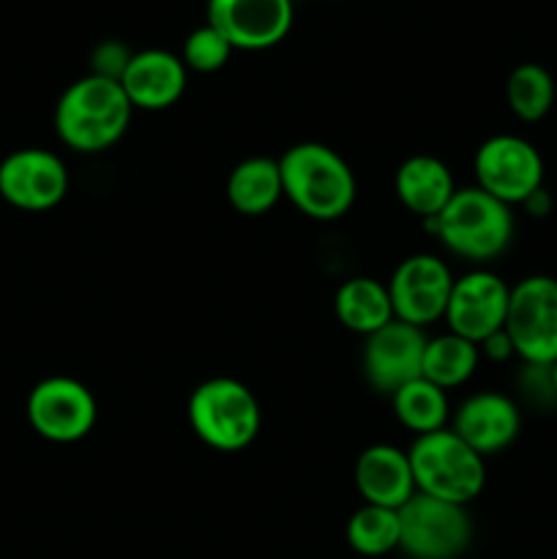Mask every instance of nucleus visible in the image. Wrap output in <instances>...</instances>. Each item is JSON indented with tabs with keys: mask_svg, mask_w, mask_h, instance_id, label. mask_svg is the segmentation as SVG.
Masks as SVG:
<instances>
[{
	"mask_svg": "<svg viewBox=\"0 0 557 559\" xmlns=\"http://www.w3.org/2000/svg\"><path fill=\"white\" fill-rule=\"evenodd\" d=\"M475 186L506 205H524L544 189V158L519 134H495L475 151Z\"/></svg>",
	"mask_w": 557,
	"mask_h": 559,
	"instance_id": "6e6552de",
	"label": "nucleus"
},
{
	"mask_svg": "<svg viewBox=\"0 0 557 559\" xmlns=\"http://www.w3.org/2000/svg\"><path fill=\"white\" fill-rule=\"evenodd\" d=\"M415 491L467 508L486 486V462L451 429L415 437L407 451Z\"/></svg>",
	"mask_w": 557,
	"mask_h": 559,
	"instance_id": "20e7f679",
	"label": "nucleus"
},
{
	"mask_svg": "<svg viewBox=\"0 0 557 559\" xmlns=\"http://www.w3.org/2000/svg\"><path fill=\"white\" fill-rule=\"evenodd\" d=\"M519 391H522V396L528 399L533 407H549V404H557L549 366L522 364V374H519Z\"/></svg>",
	"mask_w": 557,
	"mask_h": 559,
	"instance_id": "bb28decb",
	"label": "nucleus"
},
{
	"mask_svg": "<svg viewBox=\"0 0 557 559\" xmlns=\"http://www.w3.org/2000/svg\"><path fill=\"white\" fill-rule=\"evenodd\" d=\"M293 0H208V25L246 52L276 47L293 31Z\"/></svg>",
	"mask_w": 557,
	"mask_h": 559,
	"instance_id": "ddd939ff",
	"label": "nucleus"
},
{
	"mask_svg": "<svg viewBox=\"0 0 557 559\" xmlns=\"http://www.w3.org/2000/svg\"><path fill=\"white\" fill-rule=\"evenodd\" d=\"M453 273L435 254H413L402 260L388 282L393 317L407 325L426 328L442 320L453 289Z\"/></svg>",
	"mask_w": 557,
	"mask_h": 559,
	"instance_id": "9d476101",
	"label": "nucleus"
},
{
	"mask_svg": "<svg viewBox=\"0 0 557 559\" xmlns=\"http://www.w3.org/2000/svg\"><path fill=\"white\" fill-rule=\"evenodd\" d=\"M473 540V522L464 506L415 491L399 508V549L410 559H457Z\"/></svg>",
	"mask_w": 557,
	"mask_h": 559,
	"instance_id": "423d86ee",
	"label": "nucleus"
},
{
	"mask_svg": "<svg viewBox=\"0 0 557 559\" xmlns=\"http://www.w3.org/2000/svg\"><path fill=\"white\" fill-rule=\"evenodd\" d=\"M478 349H481V358L500 360V364H502V360H508V358H517V353H513V344H511V338H508L506 328H502V331H497V333H491L486 342L478 344Z\"/></svg>",
	"mask_w": 557,
	"mask_h": 559,
	"instance_id": "cd10ccee",
	"label": "nucleus"
},
{
	"mask_svg": "<svg viewBox=\"0 0 557 559\" xmlns=\"http://www.w3.org/2000/svg\"><path fill=\"white\" fill-rule=\"evenodd\" d=\"M522 207L528 213H533V216H546V213H549V207H552V200H549V194L541 189V191H535V194L530 197V200L524 202Z\"/></svg>",
	"mask_w": 557,
	"mask_h": 559,
	"instance_id": "c85d7f7f",
	"label": "nucleus"
},
{
	"mask_svg": "<svg viewBox=\"0 0 557 559\" xmlns=\"http://www.w3.org/2000/svg\"><path fill=\"white\" fill-rule=\"evenodd\" d=\"M508 300H511V287L497 273L486 271V267H475V271L464 273L453 282L442 320L448 322L451 333L473 344H481L491 333L506 328Z\"/></svg>",
	"mask_w": 557,
	"mask_h": 559,
	"instance_id": "f8f14e48",
	"label": "nucleus"
},
{
	"mask_svg": "<svg viewBox=\"0 0 557 559\" xmlns=\"http://www.w3.org/2000/svg\"><path fill=\"white\" fill-rule=\"evenodd\" d=\"M481 366V349L478 344L467 342V338L457 336V333H442L426 342L424 353V369L420 377L435 382L442 391H453V388L464 385L475 369Z\"/></svg>",
	"mask_w": 557,
	"mask_h": 559,
	"instance_id": "412c9836",
	"label": "nucleus"
},
{
	"mask_svg": "<svg viewBox=\"0 0 557 559\" xmlns=\"http://www.w3.org/2000/svg\"><path fill=\"white\" fill-rule=\"evenodd\" d=\"M426 224L453 257L475 265H486L506 254L517 229L513 207L495 200L478 186L457 189L440 216Z\"/></svg>",
	"mask_w": 557,
	"mask_h": 559,
	"instance_id": "7ed1b4c3",
	"label": "nucleus"
},
{
	"mask_svg": "<svg viewBox=\"0 0 557 559\" xmlns=\"http://www.w3.org/2000/svg\"><path fill=\"white\" fill-rule=\"evenodd\" d=\"M284 200L315 222H336L353 207L358 183L349 164L322 142H298L278 158Z\"/></svg>",
	"mask_w": 557,
	"mask_h": 559,
	"instance_id": "f03ea898",
	"label": "nucleus"
},
{
	"mask_svg": "<svg viewBox=\"0 0 557 559\" xmlns=\"http://www.w3.org/2000/svg\"><path fill=\"white\" fill-rule=\"evenodd\" d=\"M549 371H552V385H555V396H557V360L549 366Z\"/></svg>",
	"mask_w": 557,
	"mask_h": 559,
	"instance_id": "c756f323",
	"label": "nucleus"
},
{
	"mask_svg": "<svg viewBox=\"0 0 557 559\" xmlns=\"http://www.w3.org/2000/svg\"><path fill=\"white\" fill-rule=\"evenodd\" d=\"M506 333L522 364L552 366L557 360V278L535 273L511 287Z\"/></svg>",
	"mask_w": 557,
	"mask_h": 559,
	"instance_id": "0eeeda50",
	"label": "nucleus"
},
{
	"mask_svg": "<svg viewBox=\"0 0 557 559\" xmlns=\"http://www.w3.org/2000/svg\"><path fill=\"white\" fill-rule=\"evenodd\" d=\"M27 424L42 440L71 445L85 440L96 426V399L74 377H47L27 393Z\"/></svg>",
	"mask_w": 557,
	"mask_h": 559,
	"instance_id": "1a4fd4ad",
	"label": "nucleus"
},
{
	"mask_svg": "<svg viewBox=\"0 0 557 559\" xmlns=\"http://www.w3.org/2000/svg\"><path fill=\"white\" fill-rule=\"evenodd\" d=\"M393 413L404 429L413 431L415 437L431 435V431L448 429L451 420V404H448V391L437 388L435 382L418 380L407 382L391 396Z\"/></svg>",
	"mask_w": 557,
	"mask_h": 559,
	"instance_id": "4be33fe9",
	"label": "nucleus"
},
{
	"mask_svg": "<svg viewBox=\"0 0 557 559\" xmlns=\"http://www.w3.org/2000/svg\"><path fill=\"white\" fill-rule=\"evenodd\" d=\"M189 424L208 448L222 453H238L249 448L260 435V402L240 380L213 377L191 393Z\"/></svg>",
	"mask_w": 557,
	"mask_h": 559,
	"instance_id": "39448f33",
	"label": "nucleus"
},
{
	"mask_svg": "<svg viewBox=\"0 0 557 559\" xmlns=\"http://www.w3.org/2000/svg\"><path fill=\"white\" fill-rule=\"evenodd\" d=\"M555 80L541 63H519L508 74L506 102L524 123H538L555 107Z\"/></svg>",
	"mask_w": 557,
	"mask_h": 559,
	"instance_id": "5701e85b",
	"label": "nucleus"
},
{
	"mask_svg": "<svg viewBox=\"0 0 557 559\" xmlns=\"http://www.w3.org/2000/svg\"><path fill=\"white\" fill-rule=\"evenodd\" d=\"M69 194V169L63 158L44 147H22L0 162V197L16 211L44 213Z\"/></svg>",
	"mask_w": 557,
	"mask_h": 559,
	"instance_id": "9b49d317",
	"label": "nucleus"
},
{
	"mask_svg": "<svg viewBox=\"0 0 557 559\" xmlns=\"http://www.w3.org/2000/svg\"><path fill=\"white\" fill-rule=\"evenodd\" d=\"M235 47L227 41L222 31H216L213 25H200L197 31H191L183 41V55L180 60L186 63V69L197 71V74H213V71L224 69L233 58Z\"/></svg>",
	"mask_w": 557,
	"mask_h": 559,
	"instance_id": "393cba45",
	"label": "nucleus"
},
{
	"mask_svg": "<svg viewBox=\"0 0 557 559\" xmlns=\"http://www.w3.org/2000/svg\"><path fill=\"white\" fill-rule=\"evenodd\" d=\"M355 489L364 502L399 511L415 495L407 451L396 445H369L355 462Z\"/></svg>",
	"mask_w": 557,
	"mask_h": 559,
	"instance_id": "f3484780",
	"label": "nucleus"
},
{
	"mask_svg": "<svg viewBox=\"0 0 557 559\" xmlns=\"http://www.w3.org/2000/svg\"><path fill=\"white\" fill-rule=\"evenodd\" d=\"M333 311L347 331L360 333V336H371L391 320H396L388 284L369 276H355L344 282L333 298Z\"/></svg>",
	"mask_w": 557,
	"mask_h": 559,
	"instance_id": "6ab92c4d",
	"label": "nucleus"
},
{
	"mask_svg": "<svg viewBox=\"0 0 557 559\" xmlns=\"http://www.w3.org/2000/svg\"><path fill=\"white\" fill-rule=\"evenodd\" d=\"M131 115L134 107L120 82L85 74L60 93L55 104V131L71 151L102 153L118 145Z\"/></svg>",
	"mask_w": 557,
	"mask_h": 559,
	"instance_id": "f257e3e1",
	"label": "nucleus"
},
{
	"mask_svg": "<svg viewBox=\"0 0 557 559\" xmlns=\"http://www.w3.org/2000/svg\"><path fill=\"white\" fill-rule=\"evenodd\" d=\"M189 69L178 55L167 49H142L131 55V63L126 66V74L120 76L126 96L131 107L145 109V112H162L178 104L183 96Z\"/></svg>",
	"mask_w": 557,
	"mask_h": 559,
	"instance_id": "dca6fc26",
	"label": "nucleus"
},
{
	"mask_svg": "<svg viewBox=\"0 0 557 559\" xmlns=\"http://www.w3.org/2000/svg\"><path fill=\"white\" fill-rule=\"evenodd\" d=\"M131 55L134 52L123 41L107 38V41L96 44V49L91 52V74L120 82V76L126 74V66L131 63Z\"/></svg>",
	"mask_w": 557,
	"mask_h": 559,
	"instance_id": "a878e982",
	"label": "nucleus"
},
{
	"mask_svg": "<svg viewBox=\"0 0 557 559\" xmlns=\"http://www.w3.org/2000/svg\"><path fill=\"white\" fill-rule=\"evenodd\" d=\"M424 328L391 320L386 328L366 336L364 374L382 396H393L402 385L418 380L426 353Z\"/></svg>",
	"mask_w": 557,
	"mask_h": 559,
	"instance_id": "4468645a",
	"label": "nucleus"
},
{
	"mask_svg": "<svg viewBox=\"0 0 557 559\" xmlns=\"http://www.w3.org/2000/svg\"><path fill=\"white\" fill-rule=\"evenodd\" d=\"M393 189H396L399 202L424 222L440 216L442 207L457 194L453 173L446 167V162H440L437 156H426V153L404 158L402 167L396 169Z\"/></svg>",
	"mask_w": 557,
	"mask_h": 559,
	"instance_id": "a211bd4d",
	"label": "nucleus"
},
{
	"mask_svg": "<svg viewBox=\"0 0 557 559\" xmlns=\"http://www.w3.org/2000/svg\"><path fill=\"white\" fill-rule=\"evenodd\" d=\"M451 431L486 459L517 442L522 431V413L506 393L481 391L459 404L451 415Z\"/></svg>",
	"mask_w": 557,
	"mask_h": 559,
	"instance_id": "2eb2a0df",
	"label": "nucleus"
},
{
	"mask_svg": "<svg viewBox=\"0 0 557 559\" xmlns=\"http://www.w3.org/2000/svg\"><path fill=\"white\" fill-rule=\"evenodd\" d=\"M284 197L276 158H244L227 178V202L240 216H265Z\"/></svg>",
	"mask_w": 557,
	"mask_h": 559,
	"instance_id": "aec40b11",
	"label": "nucleus"
},
{
	"mask_svg": "<svg viewBox=\"0 0 557 559\" xmlns=\"http://www.w3.org/2000/svg\"><path fill=\"white\" fill-rule=\"evenodd\" d=\"M347 544L364 557H382L399 549V511L380 506H364L349 516Z\"/></svg>",
	"mask_w": 557,
	"mask_h": 559,
	"instance_id": "b1692460",
	"label": "nucleus"
}]
</instances>
